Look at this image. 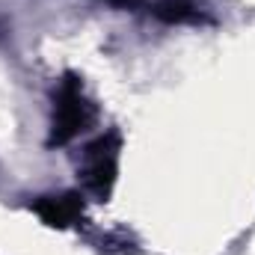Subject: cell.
<instances>
[{
    "label": "cell",
    "mask_w": 255,
    "mask_h": 255,
    "mask_svg": "<svg viewBox=\"0 0 255 255\" xmlns=\"http://www.w3.org/2000/svg\"><path fill=\"white\" fill-rule=\"evenodd\" d=\"M107 3H113V6H122V9H133V6H139V0H107Z\"/></svg>",
    "instance_id": "cell-5"
},
{
    "label": "cell",
    "mask_w": 255,
    "mask_h": 255,
    "mask_svg": "<svg viewBox=\"0 0 255 255\" xmlns=\"http://www.w3.org/2000/svg\"><path fill=\"white\" fill-rule=\"evenodd\" d=\"M83 208L86 199L77 190H65V193H51V196H39L33 202V214L48 226V229H71L83 220Z\"/></svg>",
    "instance_id": "cell-3"
},
{
    "label": "cell",
    "mask_w": 255,
    "mask_h": 255,
    "mask_svg": "<svg viewBox=\"0 0 255 255\" xmlns=\"http://www.w3.org/2000/svg\"><path fill=\"white\" fill-rule=\"evenodd\" d=\"M151 12L166 24H208V18L199 12L193 0H157L151 3Z\"/></svg>",
    "instance_id": "cell-4"
},
{
    "label": "cell",
    "mask_w": 255,
    "mask_h": 255,
    "mask_svg": "<svg viewBox=\"0 0 255 255\" xmlns=\"http://www.w3.org/2000/svg\"><path fill=\"white\" fill-rule=\"evenodd\" d=\"M95 122V104L83 92V80L74 71H65L57 92H54V116H51V133L48 145L60 148L86 133Z\"/></svg>",
    "instance_id": "cell-1"
},
{
    "label": "cell",
    "mask_w": 255,
    "mask_h": 255,
    "mask_svg": "<svg viewBox=\"0 0 255 255\" xmlns=\"http://www.w3.org/2000/svg\"><path fill=\"white\" fill-rule=\"evenodd\" d=\"M119 160H122L119 130H104L92 142H86L77 163V178L83 184V193L95 196L98 202H107L119 181Z\"/></svg>",
    "instance_id": "cell-2"
}]
</instances>
